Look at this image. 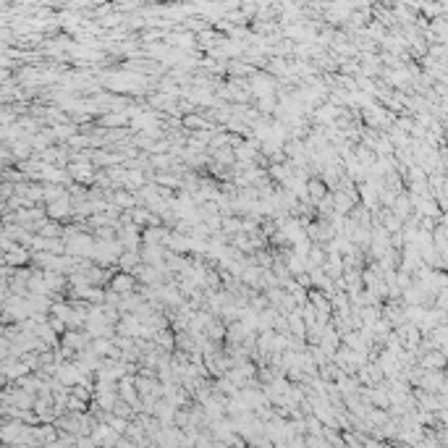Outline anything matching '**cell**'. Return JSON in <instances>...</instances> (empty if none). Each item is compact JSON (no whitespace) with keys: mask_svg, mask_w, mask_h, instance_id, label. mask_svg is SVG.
<instances>
[{"mask_svg":"<svg viewBox=\"0 0 448 448\" xmlns=\"http://www.w3.org/2000/svg\"><path fill=\"white\" fill-rule=\"evenodd\" d=\"M110 289L116 291V294H129L134 291V273H118V275H113V281H110Z\"/></svg>","mask_w":448,"mask_h":448,"instance_id":"obj_2","label":"cell"},{"mask_svg":"<svg viewBox=\"0 0 448 448\" xmlns=\"http://www.w3.org/2000/svg\"><path fill=\"white\" fill-rule=\"evenodd\" d=\"M129 118H131V113H108V116L102 118V123L105 126H123Z\"/></svg>","mask_w":448,"mask_h":448,"instance_id":"obj_6","label":"cell"},{"mask_svg":"<svg viewBox=\"0 0 448 448\" xmlns=\"http://www.w3.org/2000/svg\"><path fill=\"white\" fill-rule=\"evenodd\" d=\"M183 123L191 126V129H204V126H207V121L199 118V116H186V118H183Z\"/></svg>","mask_w":448,"mask_h":448,"instance_id":"obj_7","label":"cell"},{"mask_svg":"<svg viewBox=\"0 0 448 448\" xmlns=\"http://www.w3.org/2000/svg\"><path fill=\"white\" fill-rule=\"evenodd\" d=\"M71 176H74L76 181H84V183L95 181V170H92V163H74V165H71Z\"/></svg>","mask_w":448,"mask_h":448,"instance_id":"obj_3","label":"cell"},{"mask_svg":"<svg viewBox=\"0 0 448 448\" xmlns=\"http://www.w3.org/2000/svg\"><path fill=\"white\" fill-rule=\"evenodd\" d=\"M113 202H116L118 210H131L134 204H139V197H131L129 191H118V194H113Z\"/></svg>","mask_w":448,"mask_h":448,"instance_id":"obj_4","label":"cell"},{"mask_svg":"<svg viewBox=\"0 0 448 448\" xmlns=\"http://www.w3.org/2000/svg\"><path fill=\"white\" fill-rule=\"evenodd\" d=\"M338 116H341V113H338V108H333V105H328V108H320L315 118H317L320 123H333V121H336Z\"/></svg>","mask_w":448,"mask_h":448,"instance_id":"obj_5","label":"cell"},{"mask_svg":"<svg viewBox=\"0 0 448 448\" xmlns=\"http://www.w3.org/2000/svg\"><path fill=\"white\" fill-rule=\"evenodd\" d=\"M419 357H422L424 370H443V364H445V351L443 349H427L424 354H419Z\"/></svg>","mask_w":448,"mask_h":448,"instance_id":"obj_1","label":"cell"}]
</instances>
